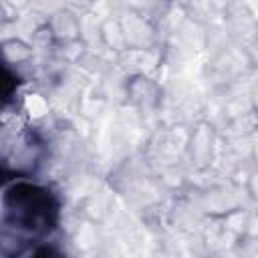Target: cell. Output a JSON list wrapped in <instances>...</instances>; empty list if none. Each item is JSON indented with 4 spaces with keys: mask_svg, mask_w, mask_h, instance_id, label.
<instances>
[{
    "mask_svg": "<svg viewBox=\"0 0 258 258\" xmlns=\"http://www.w3.org/2000/svg\"><path fill=\"white\" fill-rule=\"evenodd\" d=\"M30 258H64L54 246H40L34 250V254Z\"/></svg>",
    "mask_w": 258,
    "mask_h": 258,
    "instance_id": "3957f363",
    "label": "cell"
},
{
    "mask_svg": "<svg viewBox=\"0 0 258 258\" xmlns=\"http://www.w3.org/2000/svg\"><path fill=\"white\" fill-rule=\"evenodd\" d=\"M14 91V77L0 67V99H6Z\"/></svg>",
    "mask_w": 258,
    "mask_h": 258,
    "instance_id": "7a4b0ae2",
    "label": "cell"
},
{
    "mask_svg": "<svg viewBox=\"0 0 258 258\" xmlns=\"http://www.w3.org/2000/svg\"><path fill=\"white\" fill-rule=\"evenodd\" d=\"M4 206L10 220L28 232H46L56 220V202L50 191L32 185L16 183L4 196Z\"/></svg>",
    "mask_w": 258,
    "mask_h": 258,
    "instance_id": "6da1fadb",
    "label": "cell"
}]
</instances>
